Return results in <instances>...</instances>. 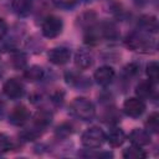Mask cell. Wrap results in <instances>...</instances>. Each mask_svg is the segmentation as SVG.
I'll return each mask as SVG.
<instances>
[{"mask_svg":"<svg viewBox=\"0 0 159 159\" xmlns=\"http://www.w3.org/2000/svg\"><path fill=\"white\" fill-rule=\"evenodd\" d=\"M124 46L138 53H152L157 50V40L153 34L135 29L124 37Z\"/></svg>","mask_w":159,"mask_h":159,"instance_id":"1","label":"cell"},{"mask_svg":"<svg viewBox=\"0 0 159 159\" xmlns=\"http://www.w3.org/2000/svg\"><path fill=\"white\" fill-rule=\"evenodd\" d=\"M68 112L73 118L83 120V122L93 120L96 114H97V109H96L94 103L86 97H76L70 103Z\"/></svg>","mask_w":159,"mask_h":159,"instance_id":"2","label":"cell"},{"mask_svg":"<svg viewBox=\"0 0 159 159\" xmlns=\"http://www.w3.org/2000/svg\"><path fill=\"white\" fill-rule=\"evenodd\" d=\"M106 143V133L98 127H89L81 134V144L87 149H98Z\"/></svg>","mask_w":159,"mask_h":159,"instance_id":"3","label":"cell"},{"mask_svg":"<svg viewBox=\"0 0 159 159\" xmlns=\"http://www.w3.org/2000/svg\"><path fill=\"white\" fill-rule=\"evenodd\" d=\"M63 31V20L56 15H47L41 21V34L45 39H56Z\"/></svg>","mask_w":159,"mask_h":159,"instance_id":"4","label":"cell"},{"mask_svg":"<svg viewBox=\"0 0 159 159\" xmlns=\"http://www.w3.org/2000/svg\"><path fill=\"white\" fill-rule=\"evenodd\" d=\"M26 93V87L22 80L17 77L7 78L2 84V94L11 101L21 99Z\"/></svg>","mask_w":159,"mask_h":159,"instance_id":"5","label":"cell"},{"mask_svg":"<svg viewBox=\"0 0 159 159\" xmlns=\"http://www.w3.org/2000/svg\"><path fill=\"white\" fill-rule=\"evenodd\" d=\"M63 77L66 83L77 91H87L92 84L91 78L84 76L80 70H68L65 72Z\"/></svg>","mask_w":159,"mask_h":159,"instance_id":"6","label":"cell"},{"mask_svg":"<svg viewBox=\"0 0 159 159\" xmlns=\"http://www.w3.org/2000/svg\"><path fill=\"white\" fill-rule=\"evenodd\" d=\"M147 109V104L145 101H143L142 98L134 96V97H129L123 102V107L122 111L125 116L130 117V118H139L144 114Z\"/></svg>","mask_w":159,"mask_h":159,"instance_id":"7","label":"cell"},{"mask_svg":"<svg viewBox=\"0 0 159 159\" xmlns=\"http://www.w3.org/2000/svg\"><path fill=\"white\" fill-rule=\"evenodd\" d=\"M31 116L32 114L26 106L17 104L9 112L7 119H9V123L14 127H25L30 122Z\"/></svg>","mask_w":159,"mask_h":159,"instance_id":"8","label":"cell"},{"mask_svg":"<svg viewBox=\"0 0 159 159\" xmlns=\"http://www.w3.org/2000/svg\"><path fill=\"white\" fill-rule=\"evenodd\" d=\"M71 57H72V51L70 47H66V46H56L50 48L47 52L48 62L55 66H63L68 63Z\"/></svg>","mask_w":159,"mask_h":159,"instance_id":"9","label":"cell"},{"mask_svg":"<svg viewBox=\"0 0 159 159\" xmlns=\"http://www.w3.org/2000/svg\"><path fill=\"white\" fill-rule=\"evenodd\" d=\"M73 63L75 67L80 71L88 70L94 63V55L88 47H81L73 55Z\"/></svg>","mask_w":159,"mask_h":159,"instance_id":"10","label":"cell"},{"mask_svg":"<svg viewBox=\"0 0 159 159\" xmlns=\"http://www.w3.org/2000/svg\"><path fill=\"white\" fill-rule=\"evenodd\" d=\"M116 78V71L112 66L109 65H103V66H99L94 73H93V80L94 82L101 86V87H108L109 84L113 83Z\"/></svg>","mask_w":159,"mask_h":159,"instance_id":"11","label":"cell"},{"mask_svg":"<svg viewBox=\"0 0 159 159\" xmlns=\"http://www.w3.org/2000/svg\"><path fill=\"white\" fill-rule=\"evenodd\" d=\"M134 93L137 97L142 98L143 101L145 99H155L157 94H158V89H157V83L149 81V80H144L140 81L134 89Z\"/></svg>","mask_w":159,"mask_h":159,"instance_id":"12","label":"cell"},{"mask_svg":"<svg viewBox=\"0 0 159 159\" xmlns=\"http://www.w3.org/2000/svg\"><path fill=\"white\" fill-rule=\"evenodd\" d=\"M99 118L107 125L113 127V125L119 124L122 114H120L119 109L113 103H109V104H103V109H102V113H101Z\"/></svg>","mask_w":159,"mask_h":159,"instance_id":"13","label":"cell"},{"mask_svg":"<svg viewBox=\"0 0 159 159\" xmlns=\"http://www.w3.org/2000/svg\"><path fill=\"white\" fill-rule=\"evenodd\" d=\"M52 119H53V113L48 109V108H39L34 116H31V124L46 130V128L52 123Z\"/></svg>","mask_w":159,"mask_h":159,"instance_id":"14","label":"cell"},{"mask_svg":"<svg viewBox=\"0 0 159 159\" xmlns=\"http://www.w3.org/2000/svg\"><path fill=\"white\" fill-rule=\"evenodd\" d=\"M98 27L101 31L102 40L116 41L120 37L119 29L113 21H98Z\"/></svg>","mask_w":159,"mask_h":159,"instance_id":"15","label":"cell"},{"mask_svg":"<svg viewBox=\"0 0 159 159\" xmlns=\"http://www.w3.org/2000/svg\"><path fill=\"white\" fill-rule=\"evenodd\" d=\"M127 139L134 144V145H138V147H145V145H149L150 142H152V134L144 128H134L128 135H127Z\"/></svg>","mask_w":159,"mask_h":159,"instance_id":"16","label":"cell"},{"mask_svg":"<svg viewBox=\"0 0 159 159\" xmlns=\"http://www.w3.org/2000/svg\"><path fill=\"white\" fill-rule=\"evenodd\" d=\"M125 140H127V134H125V132H124L122 128H119L118 125L109 127L108 133H106V142H107L112 148L122 147Z\"/></svg>","mask_w":159,"mask_h":159,"instance_id":"17","label":"cell"},{"mask_svg":"<svg viewBox=\"0 0 159 159\" xmlns=\"http://www.w3.org/2000/svg\"><path fill=\"white\" fill-rule=\"evenodd\" d=\"M10 9L17 17H27L34 11V0H11Z\"/></svg>","mask_w":159,"mask_h":159,"instance_id":"18","label":"cell"},{"mask_svg":"<svg viewBox=\"0 0 159 159\" xmlns=\"http://www.w3.org/2000/svg\"><path fill=\"white\" fill-rule=\"evenodd\" d=\"M22 77L31 83L41 82L46 78V70L40 65H31L22 71Z\"/></svg>","mask_w":159,"mask_h":159,"instance_id":"19","label":"cell"},{"mask_svg":"<svg viewBox=\"0 0 159 159\" xmlns=\"http://www.w3.org/2000/svg\"><path fill=\"white\" fill-rule=\"evenodd\" d=\"M137 29H140L143 31L155 35L158 32V20L154 15H150V14L140 15L137 20Z\"/></svg>","mask_w":159,"mask_h":159,"instance_id":"20","label":"cell"},{"mask_svg":"<svg viewBox=\"0 0 159 159\" xmlns=\"http://www.w3.org/2000/svg\"><path fill=\"white\" fill-rule=\"evenodd\" d=\"M10 66L16 71H24L27 65V55L19 48L10 51Z\"/></svg>","mask_w":159,"mask_h":159,"instance_id":"21","label":"cell"},{"mask_svg":"<svg viewBox=\"0 0 159 159\" xmlns=\"http://www.w3.org/2000/svg\"><path fill=\"white\" fill-rule=\"evenodd\" d=\"M43 132H45L43 129H41L34 124H30L29 127L22 128V130L19 133V138L21 142H34L37 138H40L43 134Z\"/></svg>","mask_w":159,"mask_h":159,"instance_id":"22","label":"cell"},{"mask_svg":"<svg viewBox=\"0 0 159 159\" xmlns=\"http://www.w3.org/2000/svg\"><path fill=\"white\" fill-rule=\"evenodd\" d=\"M97 20H98V19H97V14H96L94 11H92V10H88V11H84V12L80 14V15L77 16L76 22H77V25H78L82 30H84V29H87V27L94 25V24L97 22Z\"/></svg>","mask_w":159,"mask_h":159,"instance_id":"23","label":"cell"},{"mask_svg":"<svg viewBox=\"0 0 159 159\" xmlns=\"http://www.w3.org/2000/svg\"><path fill=\"white\" fill-rule=\"evenodd\" d=\"M122 157L124 159H143V158H147V153L144 152L143 147L132 144V145L127 147L125 149H123Z\"/></svg>","mask_w":159,"mask_h":159,"instance_id":"24","label":"cell"},{"mask_svg":"<svg viewBox=\"0 0 159 159\" xmlns=\"http://www.w3.org/2000/svg\"><path fill=\"white\" fill-rule=\"evenodd\" d=\"M140 73V65L138 62L127 63L122 71V80L124 82H129L132 78H135Z\"/></svg>","mask_w":159,"mask_h":159,"instance_id":"25","label":"cell"},{"mask_svg":"<svg viewBox=\"0 0 159 159\" xmlns=\"http://www.w3.org/2000/svg\"><path fill=\"white\" fill-rule=\"evenodd\" d=\"M73 132H75V127L70 122H63V123H61L60 125L56 127V129H55V137L58 140H65L70 135H72Z\"/></svg>","mask_w":159,"mask_h":159,"instance_id":"26","label":"cell"},{"mask_svg":"<svg viewBox=\"0 0 159 159\" xmlns=\"http://www.w3.org/2000/svg\"><path fill=\"white\" fill-rule=\"evenodd\" d=\"M26 48L31 53H40L45 48V42L39 36L32 35L26 40Z\"/></svg>","mask_w":159,"mask_h":159,"instance_id":"27","label":"cell"},{"mask_svg":"<svg viewBox=\"0 0 159 159\" xmlns=\"http://www.w3.org/2000/svg\"><path fill=\"white\" fill-rule=\"evenodd\" d=\"M145 129L150 134H157L159 132V114L158 112H152L145 120Z\"/></svg>","mask_w":159,"mask_h":159,"instance_id":"28","label":"cell"},{"mask_svg":"<svg viewBox=\"0 0 159 159\" xmlns=\"http://www.w3.org/2000/svg\"><path fill=\"white\" fill-rule=\"evenodd\" d=\"M145 75L148 77L149 81L158 83L159 80V65L157 61H150L147 66H145Z\"/></svg>","mask_w":159,"mask_h":159,"instance_id":"29","label":"cell"},{"mask_svg":"<svg viewBox=\"0 0 159 159\" xmlns=\"http://www.w3.org/2000/svg\"><path fill=\"white\" fill-rule=\"evenodd\" d=\"M14 147L15 144L12 138L5 133H0V154L10 152L11 149H14Z\"/></svg>","mask_w":159,"mask_h":159,"instance_id":"30","label":"cell"},{"mask_svg":"<svg viewBox=\"0 0 159 159\" xmlns=\"http://www.w3.org/2000/svg\"><path fill=\"white\" fill-rule=\"evenodd\" d=\"M80 0H52L53 5L58 9H62V10H71L73 9L77 4H78Z\"/></svg>","mask_w":159,"mask_h":159,"instance_id":"31","label":"cell"},{"mask_svg":"<svg viewBox=\"0 0 159 159\" xmlns=\"http://www.w3.org/2000/svg\"><path fill=\"white\" fill-rule=\"evenodd\" d=\"M7 31H9V25H7V22H6L4 19L0 17V41L6 36Z\"/></svg>","mask_w":159,"mask_h":159,"instance_id":"32","label":"cell"},{"mask_svg":"<svg viewBox=\"0 0 159 159\" xmlns=\"http://www.w3.org/2000/svg\"><path fill=\"white\" fill-rule=\"evenodd\" d=\"M132 1H133V4H134L135 6H138V7H143V6L148 5L150 0H132Z\"/></svg>","mask_w":159,"mask_h":159,"instance_id":"33","label":"cell"},{"mask_svg":"<svg viewBox=\"0 0 159 159\" xmlns=\"http://www.w3.org/2000/svg\"><path fill=\"white\" fill-rule=\"evenodd\" d=\"M5 109H6V106H5V103L0 99V118L4 117V114H5Z\"/></svg>","mask_w":159,"mask_h":159,"instance_id":"34","label":"cell"},{"mask_svg":"<svg viewBox=\"0 0 159 159\" xmlns=\"http://www.w3.org/2000/svg\"><path fill=\"white\" fill-rule=\"evenodd\" d=\"M83 1H92V0H83Z\"/></svg>","mask_w":159,"mask_h":159,"instance_id":"35","label":"cell"}]
</instances>
